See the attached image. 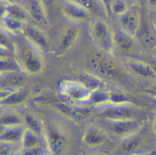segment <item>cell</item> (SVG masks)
<instances>
[{"mask_svg":"<svg viewBox=\"0 0 156 155\" xmlns=\"http://www.w3.org/2000/svg\"><path fill=\"white\" fill-rule=\"evenodd\" d=\"M150 94L153 97V98H154L155 99H156V91H154V92H150Z\"/></svg>","mask_w":156,"mask_h":155,"instance_id":"obj_42","label":"cell"},{"mask_svg":"<svg viewBox=\"0 0 156 155\" xmlns=\"http://www.w3.org/2000/svg\"><path fill=\"white\" fill-rule=\"evenodd\" d=\"M26 74L21 71L1 74V83L4 88L17 89L23 88L27 83Z\"/></svg>","mask_w":156,"mask_h":155,"instance_id":"obj_16","label":"cell"},{"mask_svg":"<svg viewBox=\"0 0 156 155\" xmlns=\"http://www.w3.org/2000/svg\"><path fill=\"white\" fill-rule=\"evenodd\" d=\"M151 24L156 32V13H154L151 19Z\"/></svg>","mask_w":156,"mask_h":155,"instance_id":"obj_37","label":"cell"},{"mask_svg":"<svg viewBox=\"0 0 156 155\" xmlns=\"http://www.w3.org/2000/svg\"><path fill=\"white\" fill-rule=\"evenodd\" d=\"M23 34L26 40L38 48L41 51L48 49L49 44V38L38 26L27 25Z\"/></svg>","mask_w":156,"mask_h":155,"instance_id":"obj_12","label":"cell"},{"mask_svg":"<svg viewBox=\"0 0 156 155\" xmlns=\"http://www.w3.org/2000/svg\"><path fill=\"white\" fill-rule=\"evenodd\" d=\"M58 88L62 95L76 105H88L91 92L80 81L63 80Z\"/></svg>","mask_w":156,"mask_h":155,"instance_id":"obj_5","label":"cell"},{"mask_svg":"<svg viewBox=\"0 0 156 155\" xmlns=\"http://www.w3.org/2000/svg\"><path fill=\"white\" fill-rule=\"evenodd\" d=\"M146 4L149 9L156 13V0H146Z\"/></svg>","mask_w":156,"mask_h":155,"instance_id":"obj_35","label":"cell"},{"mask_svg":"<svg viewBox=\"0 0 156 155\" xmlns=\"http://www.w3.org/2000/svg\"><path fill=\"white\" fill-rule=\"evenodd\" d=\"M1 127H12L24 125V117L16 112L6 111L1 114L0 117Z\"/></svg>","mask_w":156,"mask_h":155,"instance_id":"obj_24","label":"cell"},{"mask_svg":"<svg viewBox=\"0 0 156 155\" xmlns=\"http://www.w3.org/2000/svg\"><path fill=\"white\" fill-rule=\"evenodd\" d=\"M80 31V26L76 23L65 26L58 39V52L63 53L71 49L77 41Z\"/></svg>","mask_w":156,"mask_h":155,"instance_id":"obj_10","label":"cell"},{"mask_svg":"<svg viewBox=\"0 0 156 155\" xmlns=\"http://www.w3.org/2000/svg\"><path fill=\"white\" fill-rule=\"evenodd\" d=\"M43 155H52V154H51L49 153H45V154H43Z\"/></svg>","mask_w":156,"mask_h":155,"instance_id":"obj_45","label":"cell"},{"mask_svg":"<svg viewBox=\"0 0 156 155\" xmlns=\"http://www.w3.org/2000/svg\"><path fill=\"white\" fill-rule=\"evenodd\" d=\"M4 4L2 15H6L27 22L29 16L23 5L11 1H5Z\"/></svg>","mask_w":156,"mask_h":155,"instance_id":"obj_20","label":"cell"},{"mask_svg":"<svg viewBox=\"0 0 156 155\" xmlns=\"http://www.w3.org/2000/svg\"><path fill=\"white\" fill-rule=\"evenodd\" d=\"M1 74L9 73L21 71L15 58H12L10 55H1L0 61Z\"/></svg>","mask_w":156,"mask_h":155,"instance_id":"obj_26","label":"cell"},{"mask_svg":"<svg viewBox=\"0 0 156 155\" xmlns=\"http://www.w3.org/2000/svg\"><path fill=\"white\" fill-rule=\"evenodd\" d=\"M152 128H153V131L155 133V134L156 135V119H155L154 123H153V125H152Z\"/></svg>","mask_w":156,"mask_h":155,"instance_id":"obj_39","label":"cell"},{"mask_svg":"<svg viewBox=\"0 0 156 155\" xmlns=\"http://www.w3.org/2000/svg\"><path fill=\"white\" fill-rule=\"evenodd\" d=\"M61 11L66 19L76 24L86 21L90 15L87 9L74 0H65Z\"/></svg>","mask_w":156,"mask_h":155,"instance_id":"obj_9","label":"cell"},{"mask_svg":"<svg viewBox=\"0 0 156 155\" xmlns=\"http://www.w3.org/2000/svg\"><path fill=\"white\" fill-rule=\"evenodd\" d=\"M29 96V91L23 88L15 89L8 95L1 99V105L2 106H16L23 104Z\"/></svg>","mask_w":156,"mask_h":155,"instance_id":"obj_21","label":"cell"},{"mask_svg":"<svg viewBox=\"0 0 156 155\" xmlns=\"http://www.w3.org/2000/svg\"><path fill=\"white\" fill-rule=\"evenodd\" d=\"M0 142V155H13L16 151L20 150L17 147L19 145L7 142Z\"/></svg>","mask_w":156,"mask_h":155,"instance_id":"obj_32","label":"cell"},{"mask_svg":"<svg viewBox=\"0 0 156 155\" xmlns=\"http://www.w3.org/2000/svg\"><path fill=\"white\" fill-rule=\"evenodd\" d=\"M79 81L91 92L103 89L105 87L104 83L101 78L87 72H83L80 74Z\"/></svg>","mask_w":156,"mask_h":155,"instance_id":"obj_23","label":"cell"},{"mask_svg":"<svg viewBox=\"0 0 156 155\" xmlns=\"http://www.w3.org/2000/svg\"><path fill=\"white\" fill-rule=\"evenodd\" d=\"M151 50H152V51L153 55H154V58H155V60H156V46H155V47H154L153 49H152Z\"/></svg>","mask_w":156,"mask_h":155,"instance_id":"obj_41","label":"cell"},{"mask_svg":"<svg viewBox=\"0 0 156 155\" xmlns=\"http://www.w3.org/2000/svg\"><path fill=\"white\" fill-rule=\"evenodd\" d=\"M26 26L27 22L26 21L6 15H2L1 16V27L8 33H23Z\"/></svg>","mask_w":156,"mask_h":155,"instance_id":"obj_18","label":"cell"},{"mask_svg":"<svg viewBox=\"0 0 156 155\" xmlns=\"http://www.w3.org/2000/svg\"><path fill=\"white\" fill-rule=\"evenodd\" d=\"M94 108L98 111L101 119L110 120L138 119L141 112L134 103L114 105L108 103Z\"/></svg>","mask_w":156,"mask_h":155,"instance_id":"obj_2","label":"cell"},{"mask_svg":"<svg viewBox=\"0 0 156 155\" xmlns=\"http://www.w3.org/2000/svg\"><path fill=\"white\" fill-rule=\"evenodd\" d=\"M130 7L127 0H112L108 7V12L112 15L119 17L125 14Z\"/></svg>","mask_w":156,"mask_h":155,"instance_id":"obj_28","label":"cell"},{"mask_svg":"<svg viewBox=\"0 0 156 155\" xmlns=\"http://www.w3.org/2000/svg\"><path fill=\"white\" fill-rule=\"evenodd\" d=\"M87 9L90 13L98 12L99 6L96 0H74Z\"/></svg>","mask_w":156,"mask_h":155,"instance_id":"obj_33","label":"cell"},{"mask_svg":"<svg viewBox=\"0 0 156 155\" xmlns=\"http://www.w3.org/2000/svg\"><path fill=\"white\" fill-rule=\"evenodd\" d=\"M92 38L104 49L110 51L113 44L112 31L108 24L102 19L94 21L90 27Z\"/></svg>","mask_w":156,"mask_h":155,"instance_id":"obj_8","label":"cell"},{"mask_svg":"<svg viewBox=\"0 0 156 155\" xmlns=\"http://www.w3.org/2000/svg\"><path fill=\"white\" fill-rule=\"evenodd\" d=\"M108 103L114 105L134 103L132 100L126 94L116 91L108 92Z\"/></svg>","mask_w":156,"mask_h":155,"instance_id":"obj_31","label":"cell"},{"mask_svg":"<svg viewBox=\"0 0 156 155\" xmlns=\"http://www.w3.org/2000/svg\"><path fill=\"white\" fill-rule=\"evenodd\" d=\"M44 5L45 4H50L53 0H40Z\"/></svg>","mask_w":156,"mask_h":155,"instance_id":"obj_40","label":"cell"},{"mask_svg":"<svg viewBox=\"0 0 156 155\" xmlns=\"http://www.w3.org/2000/svg\"><path fill=\"white\" fill-rule=\"evenodd\" d=\"M108 103V92L105 91L103 89L91 92L88 105H92L94 108H96Z\"/></svg>","mask_w":156,"mask_h":155,"instance_id":"obj_29","label":"cell"},{"mask_svg":"<svg viewBox=\"0 0 156 155\" xmlns=\"http://www.w3.org/2000/svg\"><path fill=\"white\" fill-rule=\"evenodd\" d=\"M13 155H21V149L18 150L17 151H16Z\"/></svg>","mask_w":156,"mask_h":155,"instance_id":"obj_43","label":"cell"},{"mask_svg":"<svg viewBox=\"0 0 156 155\" xmlns=\"http://www.w3.org/2000/svg\"><path fill=\"white\" fill-rule=\"evenodd\" d=\"M43 139L47 151L52 155H63L68 148V134L62 127L54 123L44 126Z\"/></svg>","mask_w":156,"mask_h":155,"instance_id":"obj_3","label":"cell"},{"mask_svg":"<svg viewBox=\"0 0 156 155\" xmlns=\"http://www.w3.org/2000/svg\"><path fill=\"white\" fill-rule=\"evenodd\" d=\"M88 64L90 68L109 78H114L119 75L118 68L109 57L99 52H95L90 56Z\"/></svg>","mask_w":156,"mask_h":155,"instance_id":"obj_6","label":"cell"},{"mask_svg":"<svg viewBox=\"0 0 156 155\" xmlns=\"http://www.w3.org/2000/svg\"><path fill=\"white\" fill-rule=\"evenodd\" d=\"M25 126L1 127L0 142L20 145Z\"/></svg>","mask_w":156,"mask_h":155,"instance_id":"obj_17","label":"cell"},{"mask_svg":"<svg viewBox=\"0 0 156 155\" xmlns=\"http://www.w3.org/2000/svg\"><path fill=\"white\" fill-rule=\"evenodd\" d=\"M121 28L130 35L136 37L141 27V10L140 6L133 5L123 15L118 17Z\"/></svg>","mask_w":156,"mask_h":155,"instance_id":"obj_7","label":"cell"},{"mask_svg":"<svg viewBox=\"0 0 156 155\" xmlns=\"http://www.w3.org/2000/svg\"><path fill=\"white\" fill-rule=\"evenodd\" d=\"M14 50L21 71L26 75H36L43 71L44 61L41 50L27 40L17 43Z\"/></svg>","mask_w":156,"mask_h":155,"instance_id":"obj_1","label":"cell"},{"mask_svg":"<svg viewBox=\"0 0 156 155\" xmlns=\"http://www.w3.org/2000/svg\"><path fill=\"white\" fill-rule=\"evenodd\" d=\"M52 107L60 113L68 117L77 118L76 105H71L62 102H55L51 104Z\"/></svg>","mask_w":156,"mask_h":155,"instance_id":"obj_30","label":"cell"},{"mask_svg":"<svg viewBox=\"0 0 156 155\" xmlns=\"http://www.w3.org/2000/svg\"><path fill=\"white\" fill-rule=\"evenodd\" d=\"M29 17L40 26H47L49 20L44 4L40 0H26L24 4Z\"/></svg>","mask_w":156,"mask_h":155,"instance_id":"obj_11","label":"cell"},{"mask_svg":"<svg viewBox=\"0 0 156 155\" xmlns=\"http://www.w3.org/2000/svg\"><path fill=\"white\" fill-rule=\"evenodd\" d=\"M132 1H136V0H132Z\"/></svg>","mask_w":156,"mask_h":155,"instance_id":"obj_46","label":"cell"},{"mask_svg":"<svg viewBox=\"0 0 156 155\" xmlns=\"http://www.w3.org/2000/svg\"><path fill=\"white\" fill-rule=\"evenodd\" d=\"M136 37H133L122 29L112 32L113 44L122 52H133L137 44H140Z\"/></svg>","mask_w":156,"mask_h":155,"instance_id":"obj_14","label":"cell"},{"mask_svg":"<svg viewBox=\"0 0 156 155\" xmlns=\"http://www.w3.org/2000/svg\"><path fill=\"white\" fill-rule=\"evenodd\" d=\"M21 155H43L46 153L44 146H41L30 149L21 148Z\"/></svg>","mask_w":156,"mask_h":155,"instance_id":"obj_34","label":"cell"},{"mask_svg":"<svg viewBox=\"0 0 156 155\" xmlns=\"http://www.w3.org/2000/svg\"><path fill=\"white\" fill-rule=\"evenodd\" d=\"M149 64L151 66V68H152L154 73L156 75V60H155V61H152L151 63H149Z\"/></svg>","mask_w":156,"mask_h":155,"instance_id":"obj_38","label":"cell"},{"mask_svg":"<svg viewBox=\"0 0 156 155\" xmlns=\"http://www.w3.org/2000/svg\"><path fill=\"white\" fill-rule=\"evenodd\" d=\"M137 35V39L143 47L152 49L156 46V32L152 24L145 26L143 29L140 28Z\"/></svg>","mask_w":156,"mask_h":155,"instance_id":"obj_22","label":"cell"},{"mask_svg":"<svg viewBox=\"0 0 156 155\" xmlns=\"http://www.w3.org/2000/svg\"><path fill=\"white\" fill-rule=\"evenodd\" d=\"M145 155H156V150L154 151H152V152H151L149 153H147Z\"/></svg>","mask_w":156,"mask_h":155,"instance_id":"obj_44","label":"cell"},{"mask_svg":"<svg viewBox=\"0 0 156 155\" xmlns=\"http://www.w3.org/2000/svg\"><path fill=\"white\" fill-rule=\"evenodd\" d=\"M143 142L142 137L139 133L122 139L121 147L126 152H133L140 147Z\"/></svg>","mask_w":156,"mask_h":155,"instance_id":"obj_27","label":"cell"},{"mask_svg":"<svg viewBox=\"0 0 156 155\" xmlns=\"http://www.w3.org/2000/svg\"><path fill=\"white\" fill-rule=\"evenodd\" d=\"M99 1L101 2V4L103 5L104 8L105 9V10L107 12H108V7L112 0H99Z\"/></svg>","mask_w":156,"mask_h":155,"instance_id":"obj_36","label":"cell"},{"mask_svg":"<svg viewBox=\"0 0 156 155\" xmlns=\"http://www.w3.org/2000/svg\"><path fill=\"white\" fill-rule=\"evenodd\" d=\"M23 117L25 127L29 128L43 138L45 125L43 124V122L35 115L30 114H26Z\"/></svg>","mask_w":156,"mask_h":155,"instance_id":"obj_25","label":"cell"},{"mask_svg":"<svg viewBox=\"0 0 156 155\" xmlns=\"http://www.w3.org/2000/svg\"><path fill=\"white\" fill-rule=\"evenodd\" d=\"M99 122L101 127L108 134L124 139L137 134L141 129L143 122L139 119L110 120L101 119Z\"/></svg>","mask_w":156,"mask_h":155,"instance_id":"obj_4","label":"cell"},{"mask_svg":"<svg viewBox=\"0 0 156 155\" xmlns=\"http://www.w3.org/2000/svg\"><path fill=\"white\" fill-rule=\"evenodd\" d=\"M108 133L101 127L90 126L84 131L82 141L85 145L95 148L105 144L108 139Z\"/></svg>","mask_w":156,"mask_h":155,"instance_id":"obj_13","label":"cell"},{"mask_svg":"<svg viewBox=\"0 0 156 155\" xmlns=\"http://www.w3.org/2000/svg\"><path fill=\"white\" fill-rule=\"evenodd\" d=\"M44 139L35 132L25 127L20 146L21 149H30L44 146Z\"/></svg>","mask_w":156,"mask_h":155,"instance_id":"obj_19","label":"cell"},{"mask_svg":"<svg viewBox=\"0 0 156 155\" xmlns=\"http://www.w3.org/2000/svg\"><path fill=\"white\" fill-rule=\"evenodd\" d=\"M125 66L130 72L141 78L146 79L156 78L149 63L139 60H132L127 61Z\"/></svg>","mask_w":156,"mask_h":155,"instance_id":"obj_15","label":"cell"}]
</instances>
